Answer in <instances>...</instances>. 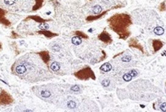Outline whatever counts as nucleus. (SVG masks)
<instances>
[{
	"label": "nucleus",
	"mask_w": 166,
	"mask_h": 112,
	"mask_svg": "<svg viewBox=\"0 0 166 112\" xmlns=\"http://www.w3.org/2000/svg\"><path fill=\"white\" fill-rule=\"evenodd\" d=\"M76 35H78L79 37H81V38H84V39H88L89 37H88V35H86V34H84L83 32L82 31H76Z\"/></svg>",
	"instance_id": "obj_21"
},
{
	"label": "nucleus",
	"mask_w": 166,
	"mask_h": 112,
	"mask_svg": "<svg viewBox=\"0 0 166 112\" xmlns=\"http://www.w3.org/2000/svg\"><path fill=\"white\" fill-rule=\"evenodd\" d=\"M48 67H49V70L53 73L57 74L59 76H64V75H66V74L70 73L69 67L67 66L66 63H65L63 61H56V60L50 61V62L48 64Z\"/></svg>",
	"instance_id": "obj_5"
},
{
	"label": "nucleus",
	"mask_w": 166,
	"mask_h": 112,
	"mask_svg": "<svg viewBox=\"0 0 166 112\" xmlns=\"http://www.w3.org/2000/svg\"><path fill=\"white\" fill-rule=\"evenodd\" d=\"M43 3H44V0H35V4L32 7V11H37L39 8H41Z\"/></svg>",
	"instance_id": "obj_19"
},
{
	"label": "nucleus",
	"mask_w": 166,
	"mask_h": 112,
	"mask_svg": "<svg viewBox=\"0 0 166 112\" xmlns=\"http://www.w3.org/2000/svg\"><path fill=\"white\" fill-rule=\"evenodd\" d=\"M13 74L21 80L37 83L47 81L55 78L48 65L41 59L38 53H28L17 59L11 67Z\"/></svg>",
	"instance_id": "obj_1"
},
{
	"label": "nucleus",
	"mask_w": 166,
	"mask_h": 112,
	"mask_svg": "<svg viewBox=\"0 0 166 112\" xmlns=\"http://www.w3.org/2000/svg\"><path fill=\"white\" fill-rule=\"evenodd\" d=\"M3 2L6 6H14L16 5L17 0H3Z\"/></svg>",
	"instance_id": "obj_20"
},
{
	"label": "nucleus",
	"mask_w": 166,
	"mask_h": 112,
	"mask_svg": "<svg viewBox=\"0 0 166 112\" xmlns=\"http://www.w3.org/2000/svg\"><path fill=\"white\" fill-rule=\"evenodd\" d=\"M100 83L104 90L110 91H115V89L116 88V85H117L115 76L113 74H111V75L103 74L100 77Z\"/></svg>",
	"instance_id": "obj_6"
},
{
	"label": "nucleus",
	"mask_w": 166,
	"mask_h": 112,
	"mask_svg": "<svg viewBox=\"0 0 166 112\" xmlns=\"http://www.w3.org/2000/svg\"><path fill=\"white\" fill-rule=\"evenodd\" d=\"M32 91L40 100L57 107H60V105H62L63 100L66 96L65 91L61 88V86L55 83L34 86L32 88Z\"/></svg>",
	"instance_id": "obj_2"
},
{
	"label": "nucleus",
	"mask_w": 166,
	"mask_h": 112,
	"mask_svg": "<svg viewBox=\"0 0 166 112\" xmlns=\"http://www.w3.org/2000/svg\"><path fill=\"white\" fill-rule=\"evenodd\" d=\"M115 76V79L116 81V83L121 85L125 82L131 81L133 78L137 77L139 75V71L136 69H131V68H121L118 69L117 71L113 74Z\"/></svg>",
	"instance_id": "obj_4"
},
{
	"label": "nucleus",
	"mask_w": 166,
	"mask_h": 112,
	"mask_svg": "<svg viewBox=\"0 0 166 112\" xmlns=\"http://www.w3.org/2000/svg\"><path fill=\"white\" fill-rule=\"evenodd\" d=\"M129 46L132 47V48H136V49L140 50L142 53H144V51H143V46H142V45L139 44V42H138L136 39H134V38L130 39V41H129Z\"/></svg>",
	"instance_id": "obj_14"
},
{
	"label": "nucleus",
	"mask_w": 166,
	"mask_h": 112,
	"mask_svg": "<svg viewBox=\"0 0 166 112\" xmlns=\"http://www.w3.org/2000/svg\"><path fill=\"white\" fill-rule=\"evenodd\" d=\"M97 39L102 42L104 44V46H107L109 44H111L113 43V39H112V36L109 35V33L106 32V30L104 29L102 33H100L98 35H97Z\"/></svg>",
	"instance_id": "obj_9"
},
{
	"label": "nucleus",
	"mask_w": 166,
	"mask_h": 112,
	"mask_svg": "<svg viewBox=\"0 0 166 112\" xmlns=\"http://www.w3.org/2000/svg\"><path fill=\"white\" fill-rule=\"evenodd\" d=\"M151 44H152V47H153V53L155 54L157 52H159L162 47L164 46V43L161 40H158V39H154L151 41Z\"/></svg>",
	"instance_id": "obj_11"
},
{
	"label": "nucleus",
	"mask_w": 166,
	"mask_h": 112,
	"mask_svg": "<svg viewBox=\"0 0 166 112\" xmlns=\"http://www.w3.org/2000/svg\"><path fill=\"white\" fill-rule=\"evenodd\" d=\"M39 35H44V36H46L47 38H53V37H55V36H57L58 35L57 34H54V33H52V32H50V31H47V30H41V31H39V32H37Z\"/></svg>",
	"instance_id": "obj_17"
},
{
	"label": "nucleus",
	"mask_w": 166,
	"mask_h": 112,
	"mask_svg": "<svg viewBox=\"0 0 166 112\" xmlns=\"http://www.w3.org/2000/svg\"><path fill=\"white\" fill-rule=\"evenodd\" d=\"M15 102L12 96L6 92L5 90H2L0 92V105L1 106H9Z\"/></svg>",
	"instance_id": "obj_8"
},
{
	"label": "nucleus",
	"mask_w": 166,
	"mask_h": 112,
	"mask_svg": "<svg viewBox=\"0 0 166 112\" xmlns=\"http://www.w3.org/2000/svg\"><path fill=\"white\" fill-rule=\"evenodd\" d=\"M165 106H166L165 100L160 98V100H158V101L154 103V109L155 110H161V111L165 112Z\"/></svg>",
	"instance_id": "obj_13"
},
{
	"label": "nucleus",
	"mask_w": 166,
	"mask_h": 112,
	"mask_svg": "<svg viewBox=\"0 0 166 112\" xmlns=\"http://www.w3.org/2000/svg\"><path fill=\"white\" fill-rule=\"evenodd\" d=\"M83 89V85L75 84V85H72V86H70L69 91H70L71 93H80V92H82Z\"/></svg>",
	"instance_id": "obj_16"
},
{
	"label": "nucleus",
	"mask_w": 166,
	"mask_h": 112,
	"mask_svg": "<svg viewBox=\"0 0 166 112\" xmlns=\"http://www.w3.org/2000/svg\"><path fill=\"white\" fill-rule=\"evenodd\" d=\"M1 46H2V45H1V44H0V49H1Z\"/></svg>",
	"instance_id": "obj_23"
},
{
	"label": "nucleus",
	"mask_w": 166,
	"mask_h": 112,
	"mask_svg": "<svg viewBox=\"0 0 166 112\" xmlns=\"http://www.w3.org/2000/svg\"><path fill=\"white\" fill-rule=\"evenodd\" d=\"M113 70H114V64L112 63V61L104 63V64L100 67V69H99V71H100V72H101L102 74H106V73L112 71Z\"/></svg>",
	"instance_id": "obj_12"
},
{
	"label": "nucleus",
	"mask_w": 166,
	"mask_h": 112,
	"mask_svg": "<svg viewBox=\"0 0 166 112\" xmlns=\"http://www.w3.org/2000/svg\"><path fill=\"white\" fill-rule=\"evenodd\" d=\"M38 28H39V29H41V30H47V29H49V25L44 22V23L39 24V25H38Z\"/></svg>",
	"instance_id": "obj_22"
},
{
	"label": "nucleus",
	"mask_w": 166,
	"mask_h": 112,
	"mask_svg": "<svg viewBox=\"0 0 166 112\" xmlns=\"http://www.w3.org/2000/svg\"><path fill=\"white\" fill-rule=\"evenodd\" d=\"M76 78L81 81H88V80H95V74L93 70L89 66H85L83 69H80L74 72Z\"/></svg>",
	"instance_id": "obj_7"
},
{
	"label": "nucleus",
	"mask_w": 166,
	"mask_h": 112,
	"mask_svg": "<svg viewBox=\"0 0 166 112\" xmlns=\"http://www.w3.org/2000/svg\"><path fill=\"white\" fill-rule=\"evenodd\" d=\"M49 48L53 53L55 54H63V50H64V45L58 42V41H53L50 44H49Z\"/></svg>",
	"instance_id": "obj_10"
},
{
	"label": "nucleus",
	"mask_w": 166,
	"mask_h": 112,
	"mask_svg": "<svg viewBox=\"0 0 166 112\" xmlns=\"http://www.w3.org/2000/svg\"><path fill=\"white\" fill-rule=\"evenodd\" d=\"M82 43H83V38L79 37L78 35H76L72 38V44L75 46H79L80 44H82Z\"/></svg>",
	"instance_id": "obj_18"
},
{
	"label": "nucleus",
	"mask_w": 166,
	"mask_h": 112,
	"mask_svg": "<svg viewBox=\"0 0 166 112\" xmlns=\"http://www.w3.org/2000/svg\"><path fill=\"white\" fill-rule=\"evenodd\" d=\"M5 11L0 8V23L6 25V26H10L11 24H10L9 20L5 17Z\"/></svg>",
	"instance_id": "obj_15"
},
{
	"label": "nucleus",
	"mask_w": 166,
	"mask_h": 112,
	"mask_svg": "<svg viewBox=\"0 0 166 112\" xmlns=\"http://www.w3.org/2000/svg\"><path fill=\"white\" fill-rule=\"evenodd\" d=\"M110 29L115 32L119 39L126 40L131 35L130 26L132 24L131 15L127 13H117L107 19Z\"/></svg>",
	"instance_id": "obj_3"
}]
</instances>
